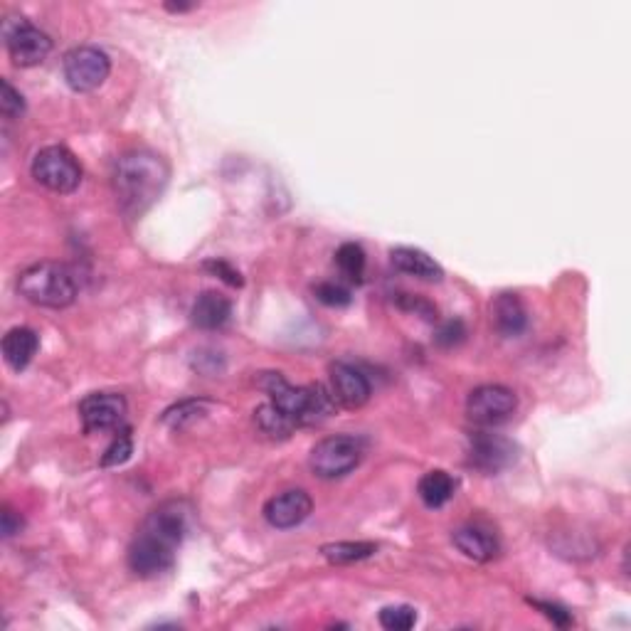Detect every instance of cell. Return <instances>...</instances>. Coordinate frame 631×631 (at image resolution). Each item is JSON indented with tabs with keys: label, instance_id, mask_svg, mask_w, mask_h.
Here are the masks:
<instances>
[{
	"label": "cell",
	"instance_id": "6da1fadb",
	"mask_svg": "<svg viewBox=\"0 0 631 631\" xmlns=\"http://www.w3.org/2000/svg\"><path fill=\"white\" fill-rule=\"evenodd\" d=\"M193 508L185 501H166L146 518L129 548V567L139 577H156L171 570L180 543L190 530Z\"/></svg>",
	"mask_w": 631,
	"mask_h": 631
},
{
	"label": "cell",
	"instance_id": "7a4b0ae2",
	"mask_svg": "<svg viewBox=\"0 0 631 631\" xmlns=\"http://www.w3.org/2000/svg\"><path fill=\"white\" fill-rule=\"evenodd\" d=\"M168 178H171L168 163L158 153L146 151V148L124 153L116 161L114 178H111L119 210L126 217H141L161 198Z\"/></svg>",
	"mask_w": 631,
	"mask_h": 631
},
{
	"label": "cell",
	"instance_id": "3957f363",
	"mask_svg": "<svg viewBox=\"0 0 631 631\" xmlns=\"http://www.w3.org/2000/svg\"><path fill=\"white\" fill-rule=\"evenodd\" d=\"M262 387L267 395L272 397V405H277L286 417H291L299 427H309V424H321L323 420L333 415L336 410V397L331 390L323 385H309V387H294L286 383L284 375L269 373L262 380Z\"/></svg>",
	"mask_w": 631,
	"mask_h": 631
},
{
	"label": "cell",
	"instance_id": "277c9868",
	"mask_svg": "<svg viewBox=\"0 0 631 631\" xmlns=\"http://www.w3.org/2000/svg\"><path fill=\"white\" fill-rule=\"evenodd\" d=\"M18 291L25 301L45 309H65L77 299V284L70 269L57 262H37L23 269L18 277Z\"/></svg>",
	"mask_w": 631,
	"mask_h": 631
},
{
	"label": "cell",
	"instance_id": "5b68a950",
	"mask_svg": "<svg viewBox=\"0 0 631 631\" xmlns=\"http://www.w3.org/2000/svg\"><path fill=\"white\" fill-rule=\"evenodd\" d=\"M365 447L358 437L351 434H333V437L321 439L311 449L309 466L318 479H341L351 474L355 466L363 459Z\"/></svg>",
	"mask_w": 631,
	"mask_h": 631
},
{
	"label": "cell",
	"instance_id": "8992f818",
	"mask_svg": "<svg viewBox=\"0 0 631 631\" xmlns=\"http://www.w3.org/2000/svg\"><path fill=\"white\" fill-rule=\"evenodd\" d=\"M33 178L55 193H74L82 183V166L65 146H47L35 153Z\"/></svg>",
	"mask_w": 631,
	"mask_h": 631
},
{
	"label": "cell",
	"instance_id": "52a82bcc",
	"mask_svg": "<svg viewBox=\"0 0 631 631\" xmlns=\"http://www.w3.org/2000/svg\"><path fill=\"white\" fill-rule=\"evenodd\" d=\"M65 82L72 92H94L109 79L111 62L99 47H77L65 57Z\"/></svg>",
	"mask_w": 631,
	"mask_h": 631
},
{
	"label": "cell",
	"instance_id": "ba28073f",
	"mask_svg": "<svg viewBox=\"0 0 631 631\" xmlns=\"http://www.w3.org/2000/svg\"><path fill=\"white\" fill-rule=\"evenodd\" d=\"M126 417V400L119 392H92L79 402V420L87 434L121 429Z\"/></svg>",
	"mask_w": 631,
	"mask_h": 631
},
{
	"label": "cell",
	"instance_id": "9c48e42d",
	"mask_svg": "<svg viewBox=\"0 0 631 631\" xmlns=\"http://www.w3.org/2000/svg\"><path fill=\"white\" fill-rule=\"evenodd\" d=\"M518 400L513 390L503 385H481L466 400V412L476 424L493 427V424L506 422L516 412Z\"/></svg>",
	"mask_w": 631,
	"mask_h": 631
},
{
	"label": "cell",
	"instance_id": "30bf717a",
	"mask_svg": "<svg viewBox=\"0 0 631 631\" xmlns=\"http://www.w3.org/2000/svg\"><path fill=\"white\" fill-rule=\"evenodd\" d=\"M5 45L10 60L18 67H35L52 52L50 35L37 30L35 25L20 20L13 28H5Z\"/></svg>",
	"mask_w": 631,
	"mask_h": 631
},
{
	"label": "cell",
	"instance_id": "8fae6325",
	"mask_svg": "<svg viewBox=\"0 0 631 631\" xmlns=\"http://www.w3.org/2000/svg\"><path fill=\"white\" fill-rule=\"evenodd\" d=\"M311 511H314V501H311L309 493L301 489L284 491L264 503V518H267L269 526L279 530L301 526L311 516Z\"/></svg>",
	"mask_w": 631,
	"mask_h": 631
},
{
	"label": "cell",
	"instance_id": "7c38bea8",
	"mask_svg": "<svg viewBox=\"0 0 631 631\" xmlns=\"http://www.w3.org/2000/svg\"><path fill=\"white\" fill-rule=\"evenodd\" d=\"M331 392L343 407L358 410L373 395L368 375L351 363H336L331 368Z\"/></svg>",
	"mask_w": 631,
	"mask_h": 631
},
{
	"label": "cell",
	"instance_id": "4fadbf2b",
	"mask_svg": "<svg viewBox=\"0 0 631 631\" xmlns=\"http://www.w3.org/2000/svg\"><path fill=\"white\" fill-rule=\"evenodd\" d=\"M513 459H516V449L503 437H496V434H476L471 439V464L476 469L486 471V474H496V471L506 469Z\"/></svg>",
	"mask_w": 631,
	"mask_h": 631
},
{
	"label": "cell",
	"instance_id": "5bb4252c",
	"mask_svg": "<svg viewBox=\"0 0 631 631\" xmlns=\"http://www.w3.org/2000/svg\"><path fill=\"white\" fill-rule=\"evenodd\" d=\"M459 553H464L469 560L489 562L498 555V540L489 528L481 526H461L452 535Z\"/></svg>",
	"mask_w": 631,
	"mask_h": 631
},
{
	"label": "cell",
	"instance_id": "9a60e30c",
	"mask_svg": "<svg viewBox=\"0 0 631 631\" xmlns=\"http://www.w3.org/2000/svg\"><path fill=\"white\" fill-rule=\"evenodd\" d=\"M491 318L493 326L501 336L516 338L526 331L528 326V314L523 301L516 294H501L491 306Z\"/></svg>",
	"mask_w": 631,
	"mask_h": 631
},
{
	"label": "cell",
	"instance_id": "2e32d148",
	"mask_svg": "<svg viewBox=\"0 0 631 631\" xmlns=\"http://www.w3.org/2000/svg\"><path fill=\"white\" fill-rule=\"evenodd\" d=\"M392 264L395 269H400L402 274H410V277L422 279V281H442L444 279V269L442 264L434 262L427 252L415 247H397L390 252Z\"/></svg>",
	"mask_w": 631,
	"mask_h": 631
},
{
	"label": "cell",
	"instance_id": "e0dca14e",
	"mask_svg": "<svg viewBox=\"0 0 631 631\" xmlns=\"http://www.w3.org/2000/svg\"><path fill=\"white\" fill-rule=\"evenodd\" d=\"M232 316V304L227 296L217 294V291H205L203 296H198V301L193 304L190 318L198 328L203 331H217V328L225 326Z\"/></svg>",
	"mask_w": 631,
	"mask_h": 631
},
{
	"label": "cell",
	"instance_id": "ac0fdd59",
	"mask_svg": "<svg viewBox=\"0 0 631 631\" xmlns=\"http://www.w3.org/2000/svg\"><path fill=\"white\" fill-rule=\"evenodd\" d=\"M40 348V338L33 328H13L3 338V358L13 370H25Z\"/></svg>",
	"mask_w": 631,
	"mask_h": 631
},
{
	"label": "cell",
	"instance_id": "d6986e66",
	"mask_svg": "<svg viewBox=\"0 0 631 631\" xmlns=\"http://www.w3.org/2000/svg\"><path fill=\"white\" fill-rule=\"evenodd\" d=\"M456 481L454 476H449L447 471H427L422 476L420 484H417V493H420L422 503L427 508H442L447 506L454 498Z\"/></svg>",
	"mask_w": 631,
	"mask_h": 631
},
{
	"label": "cell",
	"instance_id": "ffe728a7",
	"mask_svg": "<svg viewBox=\"0 0 631 631\" xmlns=\"http://www.w3.org/2000/svg\"><path fill=\"white\" fill-rule=\"evenodd\" d=\"M254 422H257V427L262 429L264 434H269V437H289V434L299 427V424L291 420V417H286L277 405H272V402H267V405L254 410Z\"/></svg>",
	"mask_w": 631,
	"mask_h": 631
},
{
	"label": "cell",
	"instance_id": "44dd1931",
	"mask_svg": "<svg viewBox=\"0 0 631 631\" xmlns=\"http://www.w3.org/2000/svg\"><path fill=\"white\" fill-rule=\"evenodd\" d=\"M323 558L328 562H336V565H348V562H360L370 555L378 553V545L375 543H353V540H346V543H331L323 545L321 548Z\"/></svg>",
	"mask_w": 631,
	"mask_h": 631
},
{
	"label": "cell",
	"instance_id": "7402d4cb",
	"mask_svg": "<svg viewBox=\"0 0 631 631\" xmlns=\"http://www.w3.org/2000/svg\"><path fill=\"white\" fill-rule=\"evenodd\" d=\"M336 264L348 281H353V284H360V281H363L365 252L360 245H355V242H346V245L338 247Z\"/></svg>",
	"mask_w": 631,
	"mask_h": 631
},
{
	"label": "cell",
	"instance_id": "603a6c76",
	"mask_svg": "<svg viewBox=\"0 0 631 631\" xmlns=\"http://www.w3.org/2000/svg\"><path fill=\"white\" fill-rule=\"evenodd\" d=\"M131 452H134V437H131V429L129 427H121L116 429V437L114 442L109 444V449L104 452L102 466H119L129 459Z\"/></svg>",
	"mask_w": 631,
	"mask_h": 631
},
{
	"label": "cell",
	"instance_id": "cb8c5ba5",
	"mask_svg": "<svg viewBox=\"0 0 631 631\" xmlns=\"http://www.w3.org/2000/svg\"><path fill=\"white\" fill-rule=\"evenodd\" d=\"M380 624L390 631H407L417 624V612L407 604H395V607H385L380 612Z\"/></svg>",
	"mask_w": 631,
	"mask_h": 631
},
{
	"label": "cell",
	"instance_id": "d4e9b609",
	"mask_svg": "<svg viewBox=\"0 0 631 631\" xmlns=\"http://www.w3.org/2000/svg\"><path fill=\"white\" fill-rule=\"evenodd\" d=\"M314 294L321 304L333 306V309H341V306H348L353 301L351 289L343 286L341 281H321V284H316Z\"/></svg>",
	"mask_w": 631,
	"mask_h": 631
},
{
	"label": "cell",
	"instance_id": "484cf974",
	"mask_svg": "<svg viewBox=\"0 0 631 631\" xmlns=\"http://www.w3.org/2000/svg\"><path fill=\"white\" fill-rule=\"evenodd\" d=\"M0 111H3V116L8 121L20 119V116H23V111H25L23 94H20L18 89H15L13 84L8 82V79H3V94H0Z\"/></svg>",
	"mask_w": 631,
	"mask_h": 631
},
{
	"label": "cell",
	"instance_id": "4316f807",
	"mask_svg": "<svg viewBox=\"0 0 631 631\" xmlns=\"http://www.w3.org/2000/svg\"><path fill=\"white\" fill-rule=\"evenodd\" d=\"M205 405H208V402H180V405H176L173 410H168L166 415H163V422L171 424V427H183L188 420H195L198 415H203Z\"/></svg>",
	"mask_w": 631,
	"mask_h": 631
},
{
	"label": "cell",
	"instance_id": "83f0119b",
	"mask_svg": "<svg viewBox=\"0 0 631 631\" xmlns=\"http://www.w3.org/2000/svg\"><path fill=\"white\" fill-rule=\"evenodd\" d=\"M464 336H466V328H464V323L461 321H449V323H444L442 328H439V333H437V343L439 346H456V343H461L464 341Z\"/></svg>",
	"mask_w": 631,
	"mask_h": 631
},
{
	"label": "cell",
	"instance_id": "f1b7e54d",
	"mask_svg": "<svg viewBox=\"0 0 631 631\" xmlns=\"http://www.w3.org/2000/svg\"><path fill=\"white\" fill-rule=\"evenodd\" d=\"M205 269H208L210 274H215V277H220L222 281H227L230 286H242L240 272H237L235 267H230L227 262H222V259H212V262H205Z\"/></svg>",
	"mask_w": 631,
	"mask_h": 631
},
{
	"label": "cell",
	"instance_id": "f546056e",
	"mask_svg": "<svg viewBox=\"0 0 631 631\" xmlns=\"http://www.w3.org/2000/svg\"><path fill=\"white\" fill-rule=\"evenodd\" d=\"M530 604H535V607L538 609H543V614L545 617L550 619V622H555L558 624V627H567V624L572 622L570 619V612H565V609L562 607H558V604H548V602H533V599H530Z\"/></svg>",
	"mask_w": 631,
	"mask_h": 631
},
{
	"label": "cell",
	"instance_id": "4dcf8cb0",
	"mask_svg": "<svg viewBox=\"0 0 631 631\" xmlns=\"http://www.w3.org/2000/svg\"><path fill=\"white\" fill-rule=\"evenodd\" d=\"M23 530V518L13 511V508H3V538H13Z\"/></svg>",
	"mask_w": 631,
	"mask_h": 631
},
{
	"label": "cell",
	"instance_id": "1f68e13d",
	"mask_svg": "<svg viewBox=\"0 0 631 631\" xmlns=\"http://www.w3.org/2000/svg\"><path fill=\"white\" fill-rule=\"evenodd\" d=\"M402 306L410 311H417V314L424 318H432L434 314H437V309H432V304H427V301H420V299H412V296H407V294H405V299H402Z\"/></svg>",
	"mask_w": 631,
	"mask_h": 631
},
{
	"label": "cell",
	"instance_id": "d6a6232c",
	"mask_svg": "<svg viewBox=\"0 0 631 631\" xmlns=\"http://www.w3.org/2000/svg\"><path fill=\"white\" fill-rule=\"evenodd\" d=\"M168 10H173V13H185V10H190V8H195V5H183V3H178V5H173V3H168L166 5Z\"/></svg>",
	"mask_w": 631,
	"mask_h": 631
}]
</instances>
